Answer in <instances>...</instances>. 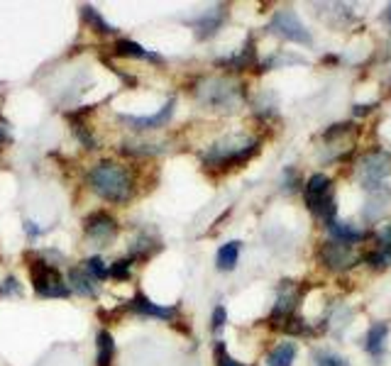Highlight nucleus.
<instances>
[{
    "label": "nucleus",
    "instance_id": "f257e3e1",
    "mask_svg": "<svg viewBox=\"0 0 391 366\" xmlns=\"http://www.w3.org/2000/svg\"><path fill=\"white\" fill-rule=\"evenodd\" d=\"M88 186L98 198L123 205L134 196V176L128 166L105 159L88 171Z\"/></svg>",
    "mask_w": 391,
    "mask_h": 366
},
{
    "label": "nucleus",
    "instance_id": "f03ea898",
    "mask_svg": "<svg viewBox=\"0 0 391 366\" xmlns=\"http://www.w3.org/2000/svg\"><path fill=\"white\" fill-rule=\"evenodd\" d=\"M259 152V140L257 137H250V134H230V137H223L220 142L211 145L203 152V166L206 169H235V166L250 161Z\"/></svg>",
    "mask_w": 391,
    "mask_h": 366
},
{
    "label": "nucleus",
    "instance_id": "7ed1b4c3",
    "mask_svg": "<svg viewBox=\"0 0 391 366\" xmlns=\"http://www.w3.org/2000/svg\"><path fill=\"white\" fill-rule=\"evenodd\" d=\"M196 98L213 110H235L245 100V86L235 78L211 76L201 78L196 86Z\"/></svg>",
    "mask_w": 391,
    "mask_h": 366
},
{
    "label": "nucleus",
    "instance_id": "20e7f679",
    "mask_svg": "<svg viewBox=\"0 0 391 366\" xmlns=\"http://www.w3.org/2000/svg\"><path fill=\"white\" fill-rule=\"evenodd\" d=\"M30 279L32 289H35V293L40 298H67L71 293V289H69V284L59 273V268L42 257L30 262Z\"/></svg>",
    "mask_w": 391,
    "mask_h": 366
},
{
    "label": "nucleus",
    "instance_id": "39448f33",
    "mask_svg": "<svg viewBox=\"0 0 391 366\" xmlns=\"http://www.w3.org/2000/svg\"><path fill=\"white\" fill-rule=\"evenodd\" d=\"M269 32L279 35L281 39L293 42V44H313V37L304 27V22L299 20V15L291 10V8H281V10L274 12L272 22H269Z\"/></svg>",
    "mask_w": 391,
    "mask_h": 366
},
{
    "label": "nucleus",
    "instance_id": "423d86ee",
    "mask_svg": "<svg viewBox=\"0 0 391 366\" xmlns=\"http://www.w3.org/2000/svg\"><path fill=\"white\" fill-rule=\"evenodd\" d=\"M318 262L323 264L328 271L342 273V271H350L352 266H357V264L362 262V254L357 252L355 247H347V244H340V242L328 239V242L320 244Z\"/></svg>",
    "mask_w": 391,
    "mask_h": 366
},
{
    "label": "nucleus",
    "instance_id": "0eeeda50",
    "mask_svg": "<svg viewBox=\"0 0 391 366\" xmlns=\"http://www.w3.org/2000/svg\"><path fill=\"white\" fill-rule=\"evenodd\" d=\"M360 179L362 186L370 193L381 191L384 188V179L391 174V156L386 152H370V154L362 156L360 161Z\"/></svg>",
    "mask_w": 391,
    "mask_h": 366
},
{
    "label": "nucleus",
    "instance_id": "6e6552de",
    "mask_svg": "<svg viewBox=\"0 0 391 366\" xmlns=\"http://www.w3.org/2000/svg\"><path fill=\"white\" fill-rule=\"evenodd\" d=\"M83 235L91 239L96 247H108L118 237V220L110 212L96 210L83 220Z\"/></svg>",
    "mask_w": 391,
    "mask_h": 366
},
{
    "label": "nucleus",
    "instance_id": "1a4fd4ad",
    "mask_svg": "<svg viewBox=\"0 0 391 366\" xmlns=\"http://www.w3.org/2000/svg\"><path fill=\"white\" fill-rule=\"evenodd\" d=\"M306 286H293L291 281H284V286L279 289V298L272 308V315H269V325L277 327L281 325L288 315L296 313V305H299L301 295H304Z\"/></svg>",
    "mask_w": 391,
    "mask_h": 366
},
{
    "label": "nucleus",
    "instance_id": "9d476101",
    "mask_svg": "<svg viewBox=\"0 0 391 366\" xmlns=\"http://www.w3.org/2000/svg\"><path fill=\"white\" fill-rule=\"evenodd\" d=\"M174 108H176V100L171 98L169 103L164 105L162 110H157L155 115H120V122H125L130 129L134 132H147V129H159L174 118Z\"/></svg>",
    "mask_w": 391,
    "mask_h": 366
},
{
    "label": "nucleus",
    "instance_id": "9b49d317",
    "mask_svg": "<svg viewBox=\"0 0 391 366\" xmlns=\"http://www.w3.org/2000/svg\"><path fill=\"white\" fill-rule=\"evenodd\" d=\"M128 310H132V313H137V315H144V318L169 320V322L179 318V305H157L144 293H134V298L128 303Z\"/></svg>",
    "mask_w": 391,
    "mask_h": 366
},
{
    "label": "nucleus",
    "instance_id": "f8f14e48",
    "mask_svg": "<svg viewBox=\"0 0 391 366\" xmlns=\"http://www.w3.org/2000/svg\"><path fill=\"white\" fill-rule=\"evenodd\" d=\"M328 232H330V239L333 242H340V244H347V247H357L360 242H365V239L372 237V232H367V230H360V227L350 225V222H328Z\"/></svg>",
    "mask_w": 391,
    "mask_h": 366
},
{
    "label": "nucleus",
    "instance_id": "ddd939ff",
    "mask_svg": "<svg viewBox=\"0 0 391 366\" xmlns=\"http://www.w3.org/2000/svg\"><path fill=\"white\" fill-rule=\"evenodd\" d=\"M216 66L227 68V71H245L250 66H257V49H254V39L250 37L247 44L242 47L240 54H232L227 59H218Z\"/></svg>",
    "mask_w": 391,
    "mask_h": 366
},
{
    "label": "nucleus",
    "instance_id": "4468645a",
    "mask_svg": "<svg viewBox=\"0 0 391 366\" xmlns=\"http://www.w3.org/2000/svg\"><path fill=\"white\" fill-rule=\"evenodd\" d=\"M328 193H333V181L325 174H313L309 181H306L304 188V198H306V208L315 205L320 198H325Z\"/></svg>",
    "mask_w": 391,
    "mask_h": 366
},
{
    "label": "nucleus",
    "instance_id": "2eb2a0df",
    "mask_svg": "<svg viewBox=\"0 0 391 366\" xmlns=\"http://www.w3.org/2000/svg\"><path fill=\"white\" fill-rule=\"evenodd\" d=\"M223 20H225V10H223V8H213V10L203 12L198 20H193L196 35L201 37V39H208V37H213L220 30Z\"/></svg>",
    "mask_w": 391,
    "mask_h": 366
},
{
    "label": "nucleus",
    "instance_id": "dca6fc26",
    "mask_svg": "<svg viewBox=\"0 0 391 366\" xmlns=\"http://www.w3.org/2000/svg\"><path fill=\"white\" fill-rule=\"evenodd\" d=\"M115 54H118V57H128V59H147V62L164 64V59H162L159 54L144 49L142 44H137V42H132V39H118L115 42Z\"/></svg>",
    "mask_w": 391,
    "mask_h": 366
},
{
    "label": "nucleus",
    "instance_id": "f3484780",
    "mask_svg": "<svg viewBox=\"0 0 391 366\" xmlns=\"http://www.w3.org/2000/svg\"><path fill=\"white\" fill-rule=\"evenodd\" d=\"M67 284L73 293L83 295V298H96L98 295V284H93V279L83 271V268H71V271H69Z\"/></svg>",
    "mask_w": 391,
    "mask_h": 366
},
{
    "label": "nucleus",
    "instance_id": "a211bd4d",
    "mask_svg": "<svg viewBox=\"0 0 391 366\" xmlns=\"http://www.w3.org/2000/svg\"><path fill=\"white\" fill-rule=\"evenodd\" d=\"M240 249H242L240 239H232V242L223 244V247L218 249V254H216L218 271H232V268L237 266V259H240Z\"/></svg>",
    "mask_w": 391,
    "mask_h": 366
},
{
    "label": "nucleus",
    "instance_id": "6ab92c4d",
    "mask_svg": "<svg viewBox=\"0 0 391 366\" xmlns=\"http://www.w3.org/2000/svg\"><path fill=\"white\" fill-rule=\"evenodd\" d=\"M389 337V325L386 322H374V325L367 330L365 337V349L370 351L372 356H379L384 351V342Z\"/></svg>",
    "mask_w": 391,
    "mask_h": 366
},
{
    "label": "nucleus",
    "instance_id": "aec40b11",
    "mask_svg": "<svg viewBox=\"0 0 391 366\" xmlns=\"http://www.w3.org/2000/svg\"><path fill=\"white\" fill-rule=\"evenodd\" d=\"M162 249V244H159V239H155V237H150V235H139L137 239H134L132 244H130V259H150L152 254H157Z\"/></svg>",
    "mask_w": 391,
    "mask_h": 366
},
{
    "label": "nucleus",
    "instance_id": "412c9836",
    "mask_svg": "<svg viewBox=\"0 0 391 366\" xmlns=\"http://www.w3.org/2000/svg\"><path fill=\"white\" fill-rule=\"evenodd\" d=\"M296 361V345L293 342H279L267 354V366H293Z\"/></svg>",
    "mask_w": 391,
    "mask_h": 366
},
{
    "label": "nucleus",
    "instance_id": "4be33fe9",
    "mask_svg": "<svg viewBox=\"0 0 391 366\" xmlns=\"http://www.w3.org/2000/svg\"><path fill=\"white\" fill-rule=\"evenodd\" d=\"M98 342V354H96V364L98 366H110L115 359V340L108 330H101L96 337Z\"/></svg>",
    "mask_w": 391,
    "mask_h": 366
},
{
    "label": "nucleus",
    "instance_id": "5701e85b",
    "mask_svg": "<svg viewBox=\"0 0 391 366\" xmlns=\"http://www.w3.org/2000/svg\"><path fill=\"white\" fill-rule=\"evenodd\" d=\"M81 17H83V22H86V25H91L93 30L101 32V35H115V27L110 25V22L105 20V17L101 15V12H98L93 6H83L81 8Z\"/></svg>",
    "mask_w": 391,
    "mask_h": 366
},
{
    "label": "nucleus",
    "instance_id": "b1692460",
    "mask_svg": "<svg viewBox=\"0 0 391 366\" xmlns=\"http://www.w3.org/2000/svg\"><path fill=\"white\" fill-rule=\"evenodd\" d=\"M386 203H389V198L384 196V188H381V191L370 193V205H365L362 215H365L370 222L379 220V217L384 215V210H386Z\"/></svg>",
    "mask_w": 391,
    "mask_h": 366
},
{
    "label": "nucleus",
    "instance_id": "393cba45",
    "mask_svg": "<svg viewBox=\"0 0 391 366\" xmlns=\"http://www.w3.org/2000/svg\"><path fill=\"white\" fill-rule=\"evenodd\" d=\"M83 271H86L93 281L108 279V266H105V262L101 257H88L86 262H83Z\"/></svg>",
    "mask_w": 391,
    "mask_h": 366
},
{
    "label": "nucleus",
    "instance_id": "a878e982",
    "mask_svg": "<svg viewBox=\"0 0 391 366\" xmlns=\"http://www.w3.org/2000/svg\"><path fill=\"white\" fill-rule=\"evenodd\" d=\"M130 273H132V259H118L108 266V276L115 281H128Z\"/></svg>",
    "mask_w": 391,
    "mask_h": 366
},
{
    "label": "nucleus",
    "instance_id": "bb28decb",
    "mask_svg": "<svg viewBox=\"0 0 391 366\" xmlns=\"http://www.w3.org/2000/svg\"><path fill=\"white\" fill-rule=\"evenodd\" d=\"M120 152H125V154H130V156H155V154H162L164 147H159V145H123Z\"/></svg>",
    "mask_w": 391,
    "mask_h": 366
},
{
    "label": "nucleus",
    "instance_id": "cd10ccee",
    "mask_svg": "<svg viewBox=\"0 0 391 366\" xmlns=\"http://www.w3.org/2000/svg\"><path fill=\"white\" fill-rule=\"evenodd\" d=\"M313 361H315V366H350L345 356L335 354V351H325V349L315 351Z\"/></svg>",
    "mask_w": 391,
    "mask_h": 366
},
{
    "label": "nucleus",
    "instance_id": "c85d7f7f",
    "mask_svg": "<svg viewBox=\"0 0 391 366\" xmlns=\"http://www.w3.org/2000/svg\"><path fill=\"white\" fill-rule=\"evenodd\" d=\"M350 132H357L355 125H352V122H338V125H333V127L325 129L323 140L333 142V140H338V137H345V134H350Z\"/></svg>",
    "mask_w": 391,
    "mask_h": 366
},
{
    "label": "nucleus",
    "instance_id": "c756f323",
    "mask_svg": "<svg viewBox=\"0 0 391 366\" xmlns=\"http://www.w3.org/2000/svg\"><path fill=\"white\" fill-rule=\"evenodd\" d=\"M73 132H76L78 142H81L86 149H96V140L91 137V132H88V127L83 122H73Z\"/></svg>",
    "mask_w": 391,
    "mask_h": 366
},
{
    "label": "nucleus",
    "instance_id": "7c9ffc66",
    "mask_svg": "<svg viewBox=\"0 0 391 366\" xmlns=\"http://www.w3.org/2000/svg\"><path fill=\"white\" fill-rule=\"evenodd\" d=\"M216 366H247V364H240V361H235L225 351V345H223V342H218V345H216Z\"/></svg>",
    "mask_w": 391,
    "mask_h": 366
},
{
    "label": "nucleus",
    "instance_id": "2f4dec72",
    "mask_svg": "<svg viewBox=\"0 0 391 366\" xmlns=\"http://www.w3.org/2000/svg\"><path fill=\"white\" fill-rule=\"evenodd\" d=\"M225 322H227V310H225V305H216V310H213V320H211V330L216 332H220L223 327H225Z\"/></svg>",
    "mask_w": 391,
    "mask_h": 366
},
{
    "label": "nucleus",
    "instance_id": "473e14b6",
    "mask_svg": "<svg viewBox=\"0 0 391 366\" xmlns=\"http://www.w3.org/2000/svg\"><path fill=\"white\" fill-rule=\"evenodd\" d=\"M22 291L20 281L15 279V276H8L3 284H0V298H8V295H17Z\"/></svg>",
    "mask_w": 391,
    "mask_h": 366
},
{
    "label": "nucleus",
    "instance_id": "72a5a7b5",
    "mask_svg": "<svg viewBox=\"0 0 391 366\" xmlns=\"http://www.w3.org/2000/svg\"><path fill=\"white\" fill-rule=\"evenodd\" d=\"M6 142H10V134H8V122L0 118V145H6Z\"/></svg>",
    "mask_w": 391,
    "mask_h": 366
},
{
    "label": "nucleus",
    "instance_id": "f704fd0d",
    "mask_svg": "<svg viewBox=\"0 0 391 366\" xmlns=\"http://www.w3.org/2000/svg\"><path fill=\"white\" fill-rule=\"evenodd\" d=\"M374 108H376V103H370V105H355V110H352V113H355V115H370Z\"/></svg>",
    "mask_w": 391,
    "mask_h": 366
},
{
    "label": "nucleus",
    "instance_id": "c9c22d12",
    "mask_svg": "<svg viewBox=\"0 0 391 366\" xmlns=\"http://www.w3.org/2000/svg\"><path fill=\"white\" fill-rule=\"evenodd\" d=\"M25 230H27V235H30V237H37V235H42V227H37L35 222H30V220L25 222Z\"/></svg>",
    "mask_w": 391,
    "mask_h": 366
},
{
    "label": "nucleus",
    "instance_id": "e433bc0d",
    "mask_svg": "<svg viewBox=\"0 0 391 366\" xmlns=\"http://www.w3.org/2000/svg\"><path fill=\"white\" fill-rule=\"evenodd\" d=\"M384 17H386V20L391 22V6H389V10H386V15H384Z\"/></svg>",
    "mask_w": 391,
    "mask_h": 366
},
{
    "label": "nucleus",
    "instance_id": "4c0bfd02",
    "mask_svg": "<svg viewBox=\"0 0 391 366\" xmlns=\"http://www.w3.org/2000/svg\"><path fill=\"white\" fill-rule=\"evenodd\" d=\"M389 88H391V76H389Z\"/></svg>",
    "mask_w": 391,
    "mask_h": 366
}]
</instances>
